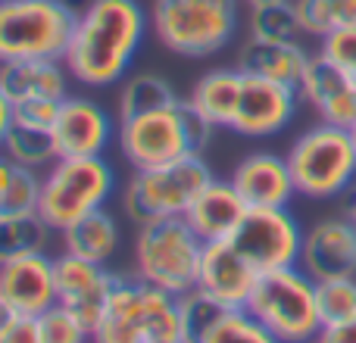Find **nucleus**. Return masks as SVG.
Here are the masks:
<instances>
[{"mask_svg":"<svg viewBox=\"0 0 356 343\" xmlns=\"http://www.w3.org/2000/svg\"><path fill=\"white\" fill-rule=\"evenodd\" d=\"M150 28V10L138 0H91L79 12L66 69L85 87H110L125 81Z\"/></svg>","mask_w":356,"mask_h":343,"instance_id":"obj_1","label":"nucleus"},{"mask_svg":"<svg viewBox=\"0 0 356 343\" xmlns=\"http://www.w3.org/2000/svg\"><path fill=\"white\" fill-rule=\"evenodd\" d=\"M213 135L216 125L188 97L163 110L119 119L116 144L131 169H156L181 162L188 156H203Z\"/></svg>","mask_w":356,"mask_h":343,"instance_id":"obj_2","label":"nucleus"},{"mask_svg":"<svg viewBox=\"0 0 356 343\" xmlns=\"http://www.w3.org/2000/svg\"><path fill=\"white\" fill-rule=\"evenodd\" d=\"M184 321L178 296L141 278H122L110 294L91 343H178L184 340Z\"/></svg>","mask_w":356,"mask_h":343,"instance_id":"obj_3","label":"nucleus"},{"mask_svg":"<svg viewBox=\"0 0 356 343\" xmlns=\"http://www.w3.org/2000/svg\"><path fill=\"white\" fill-rule=\"evenodd\" d=\"M241 25V0H154L150 31L166 50L207 60L232 44Z\"/></svg>","mask_w":356,"mask_h":343,"instance_id":"obj_4","label":"nucleus"},{"mask_svg":"<svg viewBox=\"0 0 356 343\" xmlns=\"http://www.w3.org/2000/svg\"><path fill=\"white\" fill-rule=\"evenodd\" d=\"M294 187L307 200H338L356 181V144L350 128L319 122L294 137L284 153Z\"/></svg>","mask_w":356,"mask_h":343,"instance_id":"obj_5","label":"nucleus"},{"mask_svg":"<svg viewBox=\"0 0 356 343\" xmlns=\"http://www.w3.org/2000/svg\"><path fill=\"white\" fill-rule=\"evenodd\" d=\"M75 22L66 0H0V62L66 60Z\"/></svg>","mask_w":356,"mask_h":343,"instance_id":"obj_6","label":"nucleus"},{"mask_svg":"<svg viewBox=\"0 0 356 343\" xmlns=\"http://www.w3.org/2000/svg\"><path fill=\"white\" fill-rule=\"evenodd\" d=\"M203 246L184 219L141 225L135 237V275L172 296H184L197 287Z\"/></svg>","mask_w":356,"mask_h":343,"instance_id":"obj_7","label":"nucleus"},{"mask_svg":"<svg viewBox=\"0 0 356 343\" xmlns=\"http://www.w3.org/2000/svg\"><path fill=\"white\" fill-rule=\"evenodd\" d=\"M116 194V172L104 156L56 160L44 175L38 215L54 231H66L72 221L97 212Z\"/></svg>","mask_w":356,"mask_h":343,"instance_id":"obj_8","label":"nucleus"},{"mask_svg":"<svg viewBox=\"0 0 356 343\" xmlns=\"http://www.w3.org/2000/svg\"><path fill=\"white\" fill-rule=\"evenodd\" d=\"M247 312L263 328H269L278 343L316 340V334L322 331L316 281L300 265L259 275L257 290L247 303Z\"/></svg>","mask_w":356,"mask_h":343,"instance_id":"obj_9","label":"nucleus"},{"mask_svg":"<svg viewBox=\"0 0 356 343\" xmlns=\"http://www.w3.org/2000/svg\"><path fill=\"white\" fill-rule=\"evenodd\" d=\"M213 169L203 162V156H188L181 162L156 169H135L122 190L125 215L138 228L163 219H181L194 196L213 181Z\"/></svg>","mask_w":356,"mask_h":343,"instance_id":"obj_10","label":"nucleus"},{"mask_svg":"<svg viewBox=\"0 0 356 343\" xmlns=\"http://www.w3.org/2000/svg\"><path fill=\"white\" fill-rule=\"evenodd\" d=\"M234 250L259 271H278L300 265L303 228L288 206L282 209H247L238 231L228 237Z\"/></svg>","mask_w":356,"mask_h":343,"instance_id":"obj_11","label":"nucleus"},{"mask_svg":"<svg viewBox=\"0 0 356 343\" xmlns=\"http://www.w3.org/2000/svg\"><path fill=\"white\" fill-rule=\"evenodd\" d=\"M300 103L303 100L297 94V87L244 72L241 97L228 131L238 137H275L294 122Z\"/></svg>","mask_w":356,"mask_h":343,"instance_id":"obj_12","label":"nucleus"},{"mask_svg":"<svg viewBox=\"0 0 356 343\" xmlns=\"http://www.w3.org/2000/svg\"><path fill=\"white\" fill-rule=\"evenodd\" d=\"M54 265H56V306L79 315L94 331V325L100 321L106 303H110V294L116 287L119 275L110 271L106 265L88 262V259L72 256V253L56 256Z\"/></svg>","mask_w":356,"mask_h":343,"instance_id":"obj_13","label":"nucleus"},{"mask_svg":"<svg viewBox=\"0 0 356 343\" xmlns=\"http://www.w3.org/2000/svg\"><path fill=\"white\" fill-rule=\"evenodd\" d=\"M259 271L234 250L232 240H213L203 246L197 290L222 309H247L257 290Z\"/></svg>","mask_w":356,"mask_h":343,"instance_id":"obj_14","label":"nucleus"},{"mask_svg":"<svg viewBox=\"0 0 356 343\" xmlns=\"http://www.w3.org/2000/svg\"><path fill=\"white\" fill-rule=\"evenodd\" d=\"M116 137L110 112L88 97H66L60 103L54 122V144L60 160H81V156H104Z\"/></svg>","mask_w":356,"mask_h":343,"instance_id":"obj_15","label":"nucleus"},{"mask_svg":"<svg viewBox=\"0 0 356 343\" xmlns=\"http://www.w3.org/2000/svg\"><path fill=\"white\" fill-rule=\"evenodd\" d=\"M300 100L319 116V122L341 125V128H353L356 122V78L344 66L319 53H313L309 69L303 75L300 87H297Z\"/></svg>","mask_w":356,"mask_h":343,"instance_id":"obj_16","label":"nucleus"},{"mask_svg":"<svg viewBox=\"0 0 356 343\" xmlns=\"http://www.w3.org/2000/svg\"><path fill=\"white\" fill-rule=\"evenodd\" d=\"M300 269L313 281L356 278V228L344 215H328L303 231Z\"/></svg>","mask_w":356,"mask_h":343,"instance_id":"obj_17","label":"nucleus"},{"mask_svg":"<svg viewBox=\"0 0 356 343\" xmlns=\"http://www.w3.org/2000/svg\"><path fill=\"white\" fill-rule=\"evenodd\" d=\"M0 296L16 309V315H44L56 306V265L47 253L10 259L0 265Z\"/></svg>","mask_w":356,"mask_h":343,"instance_id":"obj_18","label":"nucleus"},{"mask_svg":"<svg viewBox=\"0 0 356 343\" xmlns=\"http://www.w3.org/2000/svg\"><path fill=\"white\" fill-rule=\"evenodd\" d=\"M228 181L234 184V190L247 203V209H282V206H291V200L297 194L288 160L272 153V150L247 153L232 169Z\"/></svg>","mask_w":356,"mask_h":343,"instance_id":"obj_19","label":"nucleus"},{"mask_svg":"<svg viewBox=\"0 0 356 343\" xmlns=\"http://www.w3.org/2000/svg\"><path fill=\"white\" fill-rule=\"evenodd\" d=\"M247 215V203L241 200V194L234 190L232 181H213L194 196V203L188 206V212L181 215L194 234L203 240V244H213V240H228L238 225Z\"/></svg>","mask_w":356,"mask_h":343,"instance_id":"obj_20","label":"nucleus"},{"mask_svg":"<svg viewBox=\"0 0 356 343\" xmlns=\"http://www.w3.org/2000/svg\"><path fill=\"white\" fill-rule=\"evenodd\" d=\"M0 87L10 103L29 100H66L69 69L63 60H13L0 62Z\"/></svg>","mask_w":356,"mask_h":343,"instance_id":"obj_21","label":"nucleus"},{"mask_svg":"<svg viewBox=\"0 0 356 343\" xmlns=\"http://www.w3.org/2000/svg\"><path fill=\"white\" fill-rule=\"evenodd\" d=\"M309 53L300 41H257L247 37V44L238 53V69L247 75L278 81L288 87H300L303 75L309 69Z\"/></svg>","mask_w":356,"mask_h":343,"instance_id":"obj_22","label":"nucleus"},{"mask_svg":"<svg viewBox=\"0 0 356 343\" xmlns=\"http://www.w3.org/2000/svg\"><path fill=\"white\" fill-rule=\"evenodd\" d=\"M60 234H63V250L72 253V256L88 259V262H97V265H106L119 253V246H122L119 221L106 209H97V212L72 221Z\"/></svg>","mask_w":356,"mask_h":343,"instance_id":"obj_23","label":"nucleus"},{"mask_svg":"<svg viewBox=\"0 0 356 343\" xmlns=\"http://www.w3.org/2000/svg\"><path fill=\"white\" fill-rule=\"evenodd\" d=\"M241 81L244 72L238 66L234 69H213L207 72L191 91V103L216 125V128H228L234 116V106L241 97Z\"/></svg>","mask_w":356,"mask_h":343,"instance_id":"obj_24","label":"nucleus"},{"mask_svg":"<svg viewBox=\"0 0 356 343\" xmlns=\"http://www.w3.org/2000/svg\"><path fill=\"white\" fill-rule=\"evenodd\" d=\"M50 231L54 228L38 212H29V215L0 212V265L10 262V259L29 256V253L47 250Z\"/></svg>","mask_w":356,"mask_h":343,"instance_id":"obj_25","label":"nucleus"},{"mask_svg":"<svg viewBox=\"0 0 356 343\" xmlns=\"http://www.w3.org/2000/svg\"><path fill=\"white\" fill-rule=\"evenodd\" d=\"M303 35L325 41L338 31H356V0H294Z\"/></svg>","mask_w":356,"mask_h":343,"instance_id":"obj_26","label":"nucleus"},{"mask_svg":"<svg viewBox=\"0 0 356 343\" xmlns=\"http://www.w3.org/2000/svg\"><path fill=\"white\" fill-rule=\"evenodd\" d=\"M178 94L172 91L163 75L156 72H138L131 78L122 81L119 87V119H129V116H141V112L150 110H163V106L175 103Z\"/></svg>","mask_w":356,"mask_h":343,"instance_id":"obj_27","label":"nucleus"},{"mask_svg":"<svg viewBox=\"0 0 356 343\" xmlns=\"http://www.w3.org/2000/svg\"><path fill=\"white\" fill-rule=\"evenodd\" d=\"M0 153H3L10 162H16V166H29V169L54 166V162L60 160L56 144H54V131L31 128V125H19V122H13Z\"/></svg>","mask_w":356,"mask_h":343,"instance_id":"obj_28","label":"nucleus"},{"mask_svg":"<svg viewBox=\"0 0 356 343\" xmlns=\"http://www.w3.org/2000/svg\"><path fill=\"white\" fill-rule=\"evenodd\" d=\"M194 343H278V337L263 328L247 309H222Z\"/></svg>","mask_w":356,"mask_h":343,"instance_id":"obj_29","label":"nucleus"},{"mask_svg":"<svg viewBox=\"0 0 356 343\" xmlns=\"http://www.w3.org/2000/svg\"><path fill=\"white\" fill-rule=\"evenodd\" d=\"M247 31L257 41H297L303 35V28H300V19H297L294 0L291 3L253 6L247 12Z\"/></svg>","mask_w":356,"mask_h":343,"instance_id":"obj_30","label":"nucleus"},{"mask_svg":"<svg viewBox=\"0 0 356 343\" xmlns=\"http://www.w3.org/2000/svg\"><path fill=\"white\" fill-rule=\"evenodd\" d=\"M316 303H319L322 325H334L356 315V278H328L316 281Z\"/></svg>","mask_w":356,"mask_h":343,"instance_id":"obj_31","label":"nucleus"},{"mask_svg":"<svg viewBox=\"0 0 356 343\" xmlns=\"http://www.w3.org/2000/svg\"><path fill=\"white\" fill-rule=\"evenodd\" d=\"M41 187H44V178L38 175V169L16 166V162H13L10 184H6L3 200H0V212H10V215L38 212V203H41Z\"/></svg>","mask_w":356,"mask_h":343,"instance_id":"obj_32","label":"nucleus"},{"mask_svg":"<svg viewBox=\"0 0 356 343\" xmlns=\"http://www.w3.org/2000/svg\"><path fill=\"white\" fill-rule=\"evenodd\" d=\"M44 343H91V328L63 306H50L44 315H38Z\"/></svg>","mask_w":356,"mask_h":343,"instance_id":"obj_33","label":"nucleus"},{"mask_svg":"<svg viewBox=\"0 0 356 343\" xmlns=\"http://www.w3.org/2000/svg\"><path fill=\"white\" fill-rule=\"evenodd\" d=\"M178 306H181V321H184V334H188V340H194L197 334H200L203 328L222 312V306H216V303L209 300V296H203L197 287L191 290V294L178 296Z\"/></svg>","mask_w":356,"mask_h":343,"instance_id":"obj_34","label":"nucleus"},{"mask_svg":"<svg viewBox=\"0 0 356 343\" xmlns=\"http://www.w3.org/2000/svg\"><path fill=\"white\" fill-rule=\"evenodd\" d=\"M60 103H63V100H29V103H16V106H13V122L54 131Z\"/></svg>","mask_w":356,"mask_h":343,"instance_id":"obj_35","label":"nucleus"},{"mask_svg":"<svg viewBox=\"0 0 356 343\" xmlns=\"http://www.w3.org/2000/svg\"><path fill=\"white\" fill-rule=\"evenodd\" d=\"M322 53L332 56L338 66H344L347 72L356 78V31H338V35H328L322 41Z\"/></svg>","mask_w":356,"mask_h":343,"instance_id":"obj_36","label":"nucleus"},{"mask_svg":"<svg viewBox=\"0 0 356 343\" xmlns=\"http://www.w3.org/2000/svg\"><path fill=\"white\" fill-rule=\"evenodd\" d=\"M0 343H44L41 340V325L35 315H16L0 334Z\"/></svg>","mask_w":356,"mask_h":343,"instance_id":"obj_37","label":"nucleus"},{"mask_svg":"<svg viewBox=\"0 0 356 343\" xmlns=\"http://www.w3.org/2000/svg\"><path fill=\"white\" fill-rule=\"evenodd\" d=\"M316 343H356V315L334 325H322V331L316 334Z\"/></svg>","mask_w":356,"mask_h":343,"instance_id":"obj_38","label":"nucleus"},{"mask_svg":"<svg viewBox=\"0 0 356 343\" xmlns=\"http://www.w3.org/2000/svg\"><path fill=\"white\" fill-rule=\"evenodd\" d=\"M10 128H13V103L3 94V87H0V150H3V141H6V135H10Z\"/></svg>","mask_w":356,"mask_h":343,"instance_id":"obj_39","label":"nucleus"},{"mask_svg":"<svg viewBox=\"0 0 356 343\" xmlns=\"http://www.w3.org/2000/svg\"><path fill=\"white\" fill-rule=\"evenodd\" d=\"M341 215L356 228V181L344 190V196H341Z\"/></svg>","mask_w":356,"mask_h":343,"instance_id":"obj_40","label":"nucleus"},{"mask_svg":"<svg viewBox=\"0 0 356 343\" xmlns=\"http://www.w3.org/2000/svg\"><path fill=\"white\" fill-rule=\"evenodd\" d=\"M10 175H13V162L0 153V200H3V190H6V184H10Z\"/></svg>","mask_w":356,"mask_h":343,"instance_id":"obj_41","label":"nucleus"},{"mask_svg":"<svg viewBox=\"0 0 356 343\" xmlns=\"http://www.w3.org/2000/svg\"><path fill=\"white\" fill-rule=\"evenodd\" d=\"M13 319H16V309H13L10 306V303H6L3 300V296H0V334H3L6 331V325H10V321Z\"/></svg>","mask_w":356,"mask_h":343,"instance_id":"obj_42","label":"nucleus"},{"mask_svg":"<svg viewBox=\"0 0 356 343\" xmlns=\"http://www.w3.org/2000/svg\"><path fill=\"white\" fill-rule=\"evenodd\" d=\"M244 3H247V6H250V10H253V6H272V3H291V0H244Z\"/></svg>","mask_w":356,"mask_h":343,"instance_id":"obj_43","label":"nucleus"},{"mask_svg":"<svg viewBox=\"0 0 356 343\" xmlns=\"http://www.w3.org/2000/svg\"><path fill=\"white\" fill-rule=\"evenodd\" d=\"M350 135H353V144H356V122H353V128H350Z\"/></svg>","mask_w":356,"mask_h":343,"instance_id":"obj_44","label":"nucleus"},{"mask_svg":"<svg viewBox=\"0 0 356 343\" xmlns=\"http://www.w3.org/2000/svg\"><path fill=\"white\" fill-rule=\"evenodd\" d=\"M178 343H194V340H188V337H184V340H178Z\"/></svg>","mask_w":356,"mask_h":343,"instance_id":"obj_45","label":"nucleus"},{"mask_svg":"<svg viewBox=\"0 0 356 343\" xmlns=\"http://www.w3.org/2000/svg\"><path fill=\"white\" fill-rule=\"evenodd\" d=\"M297 343H316V340H297Z\"/></svg>","mask_w":356,"mask_h":343,"instance_id":"obj_46","label":"nucleus"}]
</instances>
